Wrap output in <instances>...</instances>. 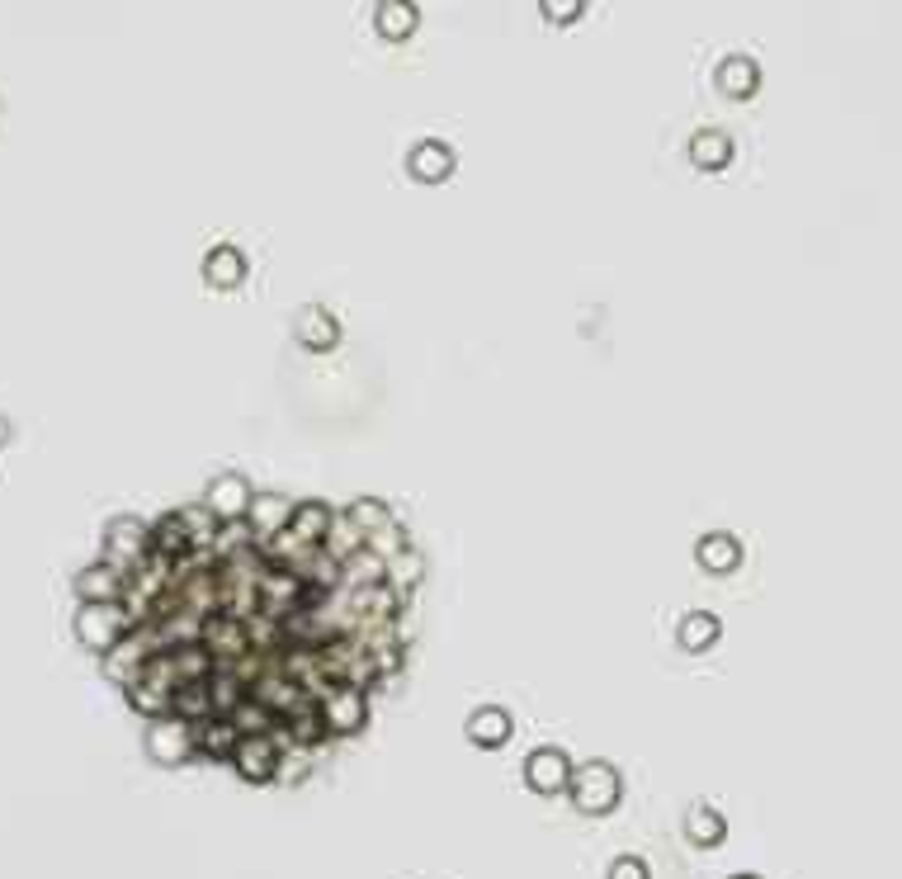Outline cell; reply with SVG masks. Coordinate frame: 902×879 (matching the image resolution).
Instances as JSON below:
<instances>
[{
  "label": "cell",
  "instance_id": "1",
  "mask_svg": "<svg viewBox=\"0 0 902 879\" xmlns=\"http://www.w3.org/2000/svg\"><path fill=\"white\" fill-rule=\"evenodd\" d=\"M156 653H166L162 629H156V624H133L128 634H123L110 653H104V676L118 681V685H128L137 672H143V662H152Z\"/></svg>",
  "mask_w": 902,
  "mask_h": 879
},
{
  "label": "cell",
  "instance_id": "2",
  "mask_svg": "<svg viewBox=\"0 0 902 879\" xmlns=\"http://www.w3.org/2000/svg\"><path fill=\"white\" fill-rule=\"evenodd\" d=\"M568 795H572V804L581 808V814H614L624 785H619V771L610 762H587V766L572 771Z\"/></svg>",
  "mask_w": 902,
  "mask_h": 879
},
{
  "label": "cell",
  "instance_id": "3",
  "mask_svg": "<svg viewBox=\"0 0 902 879\" xmlns=\"http://www.w3.org/2000/svg\"><path fill=\"white\" fill-rule=\"evenodd\" d=\"M147 549H152V525H147V520L114 516L110 525H104V558H100V562H110L114 572L128 577L137 562L147 558Z\"/></svg>",
  "mask_w": 902,
  "mask_h": 879
},
{
  "label": "cell",
  "instance_id": "4",
  "mask_svg": "<svg viewBox=\"0 0 902 879\" xmlns=\"http://www.w3.org/2000/svg\"><path fill=\"white\" fill-rule=\"evenodd\" d=\"M128 610H123L118 601H85L81 614H76V639L81 648H91V653H110V648L128 634Z\"/></svg>",
  "mask_w": 902,
  "mask_h": 879
},
{
  "label": "cell",
  "instance_id": "5",
  "mask_svg": "<svg viewBox=\"0 0 902 879\" xmlns=\"http://www.w3.org/2000/svg\"><path fill=\"white\" fill-rule=\"evenodd\" d=\"M317 710H322L326 737H355L369 724V691H355V685H331V691L317 700Z\"/></svg>",
  "mask_w": 902,
  "mask_h": 879
},
{
  "label": "cell",
  "instance_id": "6",
  "mask_svg": "<svg viewBox=\"0 0 902 879\" xmlns=\"http://www.w3.org/2000/svg\"><path fill=\"white\" fill-rule=\"evenodd\" d=\"M279 757H284V747H279L274 733H270V737H237V747H232V757H227V762L237 766L241 780L270 785L274 771H279Z\"/></svg>",
  "mask_w": 902,
  "mask_h": 879
},
{
  "label": "cell",
  "instance_id": "7",
  "mask_svg": "<svg viewBox=\"0 0 902 879\" xmlns=\"http://www.w3.org/2000/svg\"><path fill=\"white\" fill-rule=\"evenodd\" d=\"M251 483L241 478V473H218L214 483H208V492H204V511L214 516L218 525H227V520H246V506H251Z\"/></svg>",
  "mask_w": 902,
  "mask_h": 879
},
{
  "label": "cell",
  "instance_id": "8",
  "mask_svg": "<svg viewBox=\"0 0 902 879\" xmlns=\"http://www.w3.org/2000/svg\"><path fill=\"white\" fill-rule=\"evenodd\" d=\"M208 653H214V662L218 666H232L237 658H246L251 653V639H246V624L241 620H232V614H208L204 620V639H199Z\"/></svg>",
  "mask_w": 902,
  "mask_h": 879
},
{
  "label": "cell",
  "instance_id": "9",
  "mask_svg": "<svg viewBox=\"0 0 902 879\" xmlns=\"http://www.w3.org/2000/svg\"><path fill=\"white\" fill-rule=\"evenodd\" d=\"M525 780L535 795H568V780H572V762H568V752H558V747H539V752H529V762H525Z\"/></svg>",
  "mask_w": 902,
  "mask_h": 879
},
{
  "label": "cell",
  "instance_id": "10",
  "mask_svg": "<svg viewBox=\"0 0 902 879\" xmlns=\"http://www.w3.org/2000/svg\"><path fill=\"white\" fill-rule=\"evenodd\" d=\"M147 752L156 757V766H180L194 757V733L180 718H152V733H147Z\"/></svg>",
  "mask_w": 902,
  "mask_h": 879
},
{
  "label": "cell",
  "instance_id": "11",
  "mask_svg": "<svg viewBox=\"0 0 902 879\" xmlns=\"http://www.w3.org/2000/svg\"><path fill=\"white\" fill-rule=\"evenodd\" d=\"M345 610L355 614V620H397V614L406 610V596L393 591L387 582H374V587H355V591H345Z\"/></svg>",
  "mask_w": 902,
  "mask_h": 879
},
{
  "label": "cell",
  "instance_id": "12",
  "mask_svg": "<svg viewBox=\"0 0 902 879\" xmlns=\"http://www.w3.org/2000/svg\"><path fill=\"white\" fill-rule=\"evenodd\" d=\"M289 520H293V501L279 497V492H260V497H251V506H246V525H251L256 544L289 530Z\"/></svg>",
  "mask_w": 902,
  "mask_h": 879
},
{
  "label": "cell",
  "instance_id": "13",
  "mask_svg": "<svg viewBox=\"0 0 902 879\" xmlns=\"http://www.w3.org/2000/svg\"><path fill=\"white\" fill-rule=\"evenodd\" d=\"M317 549H322V558H331L335 568H345V562L355 558V554H364V535H360V525L350 520L345 511H335V516H331V525H326V535H322V544H317Z\"/></svg>",
  "mask_w": 902,
  "mask_h": 879
},
{
  "label": "cell",
  "instance_id": "14",
  "mask_svg": "<svg viewBox=\"0 0 902 879\" xmlns=\"http://www.w3.org/2000/svg\"><path fill=\"white\" fill-rule=\"evenodd\" d=\"M194 752L199 757H214V762H227L237 747V728L227 724V718H204V724H194Z\"/></svg>",
  "mask_w": 902,
  "mask_h": 879
},
{
  "label": "cell",
  "instance_id": "15",
  "mask_svg": "<svg viewBox=\"0 0 902 879\" xmlns=\"http://www.w3.org/2000/svg\"><path fill=\"white\" fill-rule=\"evenodd\" d=\"M152 554H162V558H170V562H180V558L194 554V544H189V530H185L180 511H170V516H162V520L152 525Z\"/></svg>",
  "mask_w": 902,
  "mask_h": 879
},
{
  "label": "cell",
  "instance_id": "16",
  "mask_svg": "<svg viewBox=\"0 0 902 879\" xmlns=\"http://www.w3.org/2000/svg\"><path fill=\"white\" fill-rule=\"evenodd\" d=\"M204 275L214 289H237L246 279V256L237 251V246H214V251L204 256Z\"/></svg>",
  "mask_w": 902,
  "mask_h": 879
},
{
  "label": "cell",
  "instance_id": "17",
  "mask_svg": "<svg viewBox=\"0 0 902 879\" xmlns=\"http://www.w3.org/2000/svg\"><path fill=\"white\" fill-rule=\"evenodd\" d=\"M76 596H81V606L85 601H118L123 596V572H114L110 562H91V568L76 577Z\"/></svg>",
  "mask_w": 902,
  "mask_h": 879
},
{
  "label": "cell",
  "instance_id": "18",
  "mask_svg": "<svg viewBox=\"0 0 902 879\" xmlns=\"http://www.w3.org/2000/svg\"><path fill=\"white\" fill-rule=\"evenodd\" d=\"M412 175L416 180H426V185H439V180H449L454 175V152L445 147V143H421V147H412Z\"/></svg>",
  "mask_w": 902,
  "mask_h": 879
},
{
  "label": "cell",
  "instance_id": "19",
  "mask_svg": "<svg viewBox=\"0 0 902 879\" xmlns=\"http://www.w3.org/2000/svg\"><path fill=\"white\" fill-rule=\"evenodd\" d=\"M695 558H699V568L704 572H714V577H723V572H733L737 562H742V544L733 539V535H704L699 539V549H695Z\"/></svg>",
  "mask_w": 902,
  "mask_h": 879
},
{
  "label": "cell",
  "instance_id": "20",
  "mask_svg": "<svg viewBox=\"0 0 902 879\" xmlns=\"http://www.w3.org/2000/svg\"><path fill=\"white\" fill-rule=\"evenodd\" d=\"M298 341H303L308 350H335V341H341V322H335L326 308H303V318H298Z\"/></svg>",
  "mask_w": 902,
  "mask_h": 879
},
{
  "label": "cell",
  "instance_id": "21",
  "mask_svg": "<svg viewBox=\"0 0 902 879\" xmlns=\"http://www.w3.org/2000/svg\"><path fill=\"white\" fill-rule=\"evenodd\" d=\"M690 162H695L699 170H723L733 162V143H728V133H718V128H704L690 137Z\"/></svg>",
  "mask_w": 902,
  "mask_h": 879
},
{
  "label": "cell",
  "instance_id": "22",
  "mask_svg": "<svg viewBox=\"0 0 902 879\" xmlns=\"http://www.w3.org/2000/svg\"><path fill=\"white\" fill-rule=\"evenodd\" d=\"M718 85H723V95H733V100H747V95H756V85H760V66L751 62V58H723V66H718Z\"/></svg>",
  "mask_w": 902,
  "mask_h": 879
},
{
  "label": "cell",
  "instance_id": "23",
  "mask_svg": "<svg viewBox=\"0 0 902 879\" xmlns=\"http://www.w3.org/2000/svg\"><path fill=\"white\" fill-rule=\"evenodd\" d=\"M468 737L477 747H506L510 743V714L497 705H483L468 718Z\"/></svg>",
  "mask_w": 902,
  "mask_h": 879
},
{
  "label": "cell",
  "instance_id": "24",
  "mask_svg": "<svg viewBox=\"0 0 902 879\" xmlns=\"http://www.w3.org/2000/svg\"><path fill=\"white\" fill-rule=\"evenodd\" d=\"M246 695H251V691H246V685L232 676V666H214V672H208V700H214V718H227Z\"/></svg>",
  "mask_w": 902,
  "mask_h": 879
},
{
  "label": "cell",
  "instance_id": "25",
  "mask_svg": "<svg viewBox=\"0 0 902 879\" xmlns=\"http://www.w3.org/2000/svg\"><path fill=\"white\" fill-rule=\"evenodd\" d=\"M723 833H728V823H723V814L714 804H695L685 814V837L695 841V847H718Z\"/></svg>",
  "mask_w": 902,
  "mask_h": 879
},
{
  "label": "cell",
  "instance_id": "26",
  "mask_svg": "<svg viewBox=\"0 0 902 879\" xmlns=\"http://www.w3.org/2000/svg\"><path fill=\"white\" fill-rule=\"evenodd\" d=\"M331 516H335V506H326V501H293L289 530H293L298 539H308V544H322Z\"/></svg>",
  "mask_w": 902,
  "mask_h": 879
},
{
  "label": "cell",
  "instance_id": "27",
  "mask_svg": "<svg viewBox=\"0 0 902 879\" xmlns=\"http://www.w3.org/2000/svg\"><path fill=\"white\" fill-rule=\"evenodd\" d=\"M718 634H723V624L709 610H695V614H685L681 620V648L685 653H709V648L718 643Z\"/></svg>",
  "mask_w": 902,
  "mask_h": 879
},
{
  "label": "cell",
  "instance_id": "28",
  "mask_svg": "<svg viewBox=\"0 0 902 879\" xmlns=\"http://www.w3.org/2000/svg\"><path fill=\"white\" fill-rule=\"evenodd\" d=\"M204 620L208 614H194V610H175V614H166L162 624V643L166 648H185V643H199L204 639Z\"/></svg>",
  "mask_w": 902,
  "mask_h": 879
},
{
  "label": "cell",
  "instance_id": "29",
  "mask_svg": "<svg viewBox=\"0 0 902 879\" xmlns=\"http://www.w3.org/2000/svg\"><path fill=\"white\" fill-rule=\"evenodd\" d=\"M421 582H426V558H421V549H402L393 562H387V587L393 591H416Z\"/></svg>",
  "mask_w": 902,
  "mask_h": 879
},
{
  "label": "cell",
  "instance_id": "30",
  "mask_svg": "<svg viewBox=\"0 0 902 879\" xmlns=\"http://www.w3.org/2000/svg\"><path fill=\"white\" fill-rule=\"evenodd\" d=\"M412 29H416V6H406V0H387V6H379V33L383 39H412Z\"/></svg>",
  "mask_w": 902,
  "mask_h": 879
},
{
  "label": "cell",
  "instance_id": "31",
  "mask_svg": "<svg viewBox=\"0 0 902 879\" xmlns=\"http://www.w3.org/2000/svg\"><path fill=\"white\" fill-rule=\"evenodd\" d=\"M374 582H387V562L374 558V554H355L341 568V587L355 591V587H374Z\"/></svg>",
  "mask_w": 902,
  "mask_h": 879
},
{
  "label": "cell",
  "instance_id": "32",
  "mask_svg": "<svg viewBox=\"0 0 902 879\" xmlns=\"http://www.w3.org/2000/svg\"><path fill=\"white\" fill-rule=\"evenodd\" d=\"M345 516L360 525V535H374V530H383V525H393V520H397L393 511H387V501H379V497L350 501V506H345Z\"/></svg>",
  "mask_w": 902,
  "mask_h": 879
},
{
  "label": "cell",
  "instance_id": "33",
  "mask_svg": "<svg viewBox=\"0 0 902 879\" xmlns=\"http://www.w3.org/2000/svg\"><path fill=\"white\" fill-rule=\"evenodd\" d=\"M402 549H412V539H406V530H402L397 520L383 525V530H374V535H364V554H374L383 562H393Z\"/></svg>",
  "mask_w": 902,
  "mask_h": 879
},
{
  "label": "cell",
  "instance_id": "34",
  "mask_svg": "<svg viewBox=\"0 0 902 879\" xmlns=\"http://www.w3.org/2000/svg\"><path fill=\"white\" fill-rule=\"evenodd\" d=\"M180 520H185V530H189V544H194V549H214L218 520L204 511V501H199V506H180Z\"/></svg>",
  "mask_w": 902,
  "mask_h": 879
},
{
  "label": "cell",
  "instance_id": "35",
  "mask_svg": "<svg viewBox=\"0 0 902 879\" xmlns=\"http://www.w3.org/2000/svg\"><path fill=\"white\" fill-rule=\"evenodd\" d=\"M251 539L256 535H251V525H246V520H227V525H218V535H214V558H232Z\"/></svg>",
  "mask_w": 902,
  "mask_h": 879
},
{
  "label": "cell",
  "instance_id": "36",
  "mask_svg": "<svg viewBox=\"0 0 902 879\" xmlns=\"http://www.w3.org/2000/svg\"><path fill=\"white\" fill-rule=\"evenodd\" d=\"M610 879H647V866L639 856H619L610 866Z\"/></svg>",
  "mask_w": 902,
  "mask_h": 879
},
{
  "label": "cell",
  "instance_id": "37",
  "mask_svg": "<svg viewBox=\"0 0 902 879\" xmlns=\"http://www.w3.org/2000/svg\"><path fill=\"white\" fill-rule=\"evenodd\" d=\"M581 10H587V6H581V0H572V6H558V0H548V6H543V14H548V20H553V24H568V20H577Z\"/></svg>",
  "mask_w": 902,
  "mask_h": 879
},
{
  "label": "cell",
  "instance_id": "38",
  "mask_svg": "<svg viewBox=\"0 0 902 879\" xmlns=\"http://www.w3.org/2000/svg\"><path fill=\"white\" fill-rule=\"evenodd\" d=\"M6 439H10V421L0 416V445H6Z\"/></svg>",
  "mask_w": 902,
  "mask_h": 879
},
{
  "label": "cell",
  "instance_id": "39",
  "mask_svg": "<svg viewBox=\"0 0 902 879\" xmlns=\"http://www.w3.org/2000/svg\"><path fill=\"white\" fill-rule=\"evenodd\" d=\"M737 879H756V875H737Z\"/></svg>",
  "mask_w": 902,
  "mask_h": 879
}]
</instances>
